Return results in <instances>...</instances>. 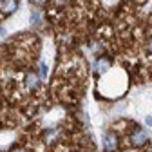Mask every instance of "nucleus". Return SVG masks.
Wrapping results in <instances>:
<instances>
[{
    "label": "nucleus",
    "mask_w": 152,
    "mask_h": 152,
    "mask_svg": "<svg viewBox=\"0 0 152 152\" xmlns=\"http://www.w3.org/2000/svg\"><path fill=\"white\" fill-rule=\"evenodd\" d=\"M103 147H105L107 152H114V150L118 148V138L114 136V134H107L103 138Z\"/></svg>",
    "instance_id": "1"
},
{
    "label": "nucleus",
    "mask_w": 152,
    "mask_h": 152,
    "mask_svg": "<svg viewBox=\"0 0 152 152\" xmlns=\"http://www.w3.org/2000/svg\"><path fill=\"white\" fill-rule=\"evenodd\" d=\"M130 141L134 145H143L147 141V132L143 129H136L134 132H132V136H130Z\"/></svg>",
    "instance_id": "2"
},
{
    "label": "nucleus",
    "mask_w": 152,
    "mask_h": 152,
    "mask_svg": "<svg viewBox=\"0 0 152 152\" xmlns=\"http://www.w3.org/2000/svg\"><path fill=\"white\" fill-rule=\"evenodd\" d=\"M96 67H98V69H107V67H109V62H98Z\"/></svg>",
    "instance_id": "3"
},
{
    "label": "nucleus",
    "mask_w": 152,
    "mask_h": 152,
    "mask_svg": "<svg viewBox=\"0 0 152 152\" xmlns=\"http://www.w3.org/2000/svg\"><path fill=\"white\" fill-rule=\"evenodd\" d=\"M147 125H152V116H148V118H147Z\"/></svg>",
    "instance_id": "4"
},
{
    "label": "nucleus",
    "mask_w": 152,
    "mask_h": 152,
    "mask_svg": "<svg viewBox=\"0 0 152 152\" xmlns=\"http://www.w3.org/2000/svg\"><path fill=\"white\" fill-rule=\"evenodd\" d=\"M15 152H26V150H24V148H16Z\"/></svg>",
    "instance_id": "5"
},
{
    "label": "nucleus",
    "mask_w": 152,
    "mask_h": 152,
    "mask_svg": "<svg viewBox=\"0 0 152 152\" xmlns=\"http://www.w3.org/2000/svg\"><path fill=\"white\" fill-rule=\"evenodd\" d=\"M34 2H44V0H34Z\"/></svg>",
    "instance_id": "6"
},
{
    "label": "nucleus",
    "mask_w": 152,
    "mask_h": 152,
    "mask_svg": "<svg viewBox=\"0 0 152 152\" xmlns=\"http://www.w3.org/2000/svg\"><path fill=\"white\" fill-rule=\"evenodd\" d=\"M150 51H152V44H150Z\"/></svg>",
    "instance_id": "7"
}]
</instances>
